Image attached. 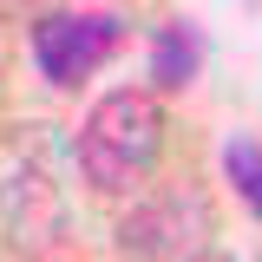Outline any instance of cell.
Listing matches in <instances>:
<instances>
[{"mask_svg": "<svg viewBox=\"0 0 262 262\" xmlns=\"http://www.w3.org/2000/svg\"><path fill=\"white\" fill-rule=\"evenodd\" d=\"M79 170L92 190H131L164 151V112L151 92H105L79 125Z\"/></svg>", "mask_w": 262, "mask_h": 262, "instance_id": "obj_1", "label": "cell"}, {"mask_svg": "<svg viewBox=\"0 0 262 262\" xmlns=\"http://www.w3.org/2000/svg\"><path fill=\"white\" fill-rule=\"evenodd\" d=\"M118 39H125V20L118 13H39L33 20V66H39V79H53V85H79L85 72L118 53Z\"/></svg>", "mask_w": 262, "mask_h": 262, "instance_id": "obj_2", "label": "cell"}, {"mask_svg": "<svg viewBox=\"0 0 262 262\" xmlns=\"http://www.w3.org/2000/svg\"><path fill=\"white\" fill-rule=\"evenodd\" d=\"M210 229V210L196 190H164L151 203H138L125 223H118V249L131 262H184L196 236Z\"/></svg>", "mask_w": 262, "mask_h": 262, "instance_id": "obj_3", "label": "cell"}, {"mask_svg": "<svg viewBox=\"0 0 262 262\" xmlns=\"http://www.w3.org/2000/svg\"><path fill=\"white\" fill-rule=\"evenodd\" d=\"M0 229H7V243L13 249H27L39 256L53 236H59V190H53V177L39 170V164H7L0 170Z\"/></svg>", "mask_w": 262, "mask_h": 262, "instance_id": "obj_4", "label": "cell"}, {"mask_svg": "<svg viewBox=\"0 0 262 262\" xmlns=\"http://www.w3.org/2000/svg\"><path fill=\"white\" fill-rule=\"evenodd\" d=\"M151 79H158L164 92H184L196 79V33L184 27V20L158 27V39H151Z\"/></svg>", "mask_w": 262, "mask_h": 262, "instance_id": "obj_5", "label": "cell"}, {"mask_svg": "<svg viewBox=\"0 0 262 262\" xmlns=\"http://www.w3.org/2000/svg\"><path fill=\"white\" fill-rule=\"evenodd\" d=\"M223 170H229V184H236V196L249 203V216L262 223V144L256 138H229L223 144Z\"/></svg>", "mask_w": 262, "mask_h": 262, "instance_id": "obj_6", "label": "cell"}, {"mask_svg": "<svg viewBox=\"0 0 262 262\" xmlns=\"http://www.w3.org/2000/svg\"><path fill=\"white\" fill-rule=\"evenodd\" d=\"M190 262H236V256H216V249H203V256H190Z\"/></svg>", "mask_w": 262, "mask_h": 262, "instance_id": "obj_7", "label": "cell"}]
</instances>
